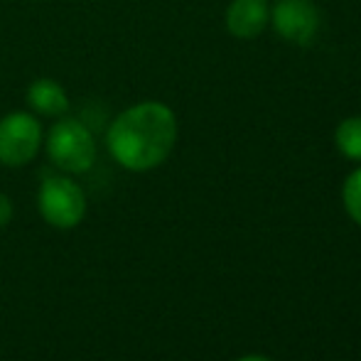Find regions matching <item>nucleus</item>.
I'll list each match as a JSON object with an SVG mask.
<instances>
[{
    "label": "nucleus",
    "instance_id": "10",
    "mask_svg": "<svg viewBox=\"0 0 361 361\" xmlns=\"http://www.w3.org/2000/svg\"><path fill=\"white\" fill-rule=\"evenodd\" d=\"M10 219H13V202L0 192V228L8 226Z\"/></svg>",
    "mask_w": 361,
    "mask_h": 361
},
{
    "label": "nucleus",
    "instance_id": "1",
    "mask_svg": "<svg viewBox=\"0 0 361 361\" xmlns=\"http://www.w3.org/2000/svg\"><path fill=\"white\" fill-rule=\"evenodd\" d=\"M177 143V116L160 101H140L116 116L106 133V147L121 167L147 172L170 157Z\"/></svg>",
    "mask_w": 361,
    "mask_h": 361
},
{
    "label": "nucleus",
    "instance_id": "11",
    "mask_svg": "<svg viewBox=\"0 0 361 361\" xmlns=\"http://www.w3.org/2000/svg\"><path fill=\"white\" fill-rule=\"evenodd\" d=\"M238 361H271V359H266V357H258V354H253V357H241Z\"/></svg>",
    "mask_w": 361,
    "mask_h": 361
},
{
    "label": "nucleus",
    "instance_id": "8",
    "mask_svg": "<svg viewBox=\"0 0 361 361\" xmlns=\"http://www.w3.org/2000/svg\"><path fill=\"white\" fill-rule=\"evenodd\" d=\"M334 145L339 155L352 162H361V116H349L334 130Z\"/></svg>",
    "mask_w": 361,
    "mask_h": 361
},
{
    "label": "nucleus",
    "instance_id": "9",
    "mask_svg": "<svg viewBox=\"0 0 361 361\" xmlns=\"http://www.w3.org/2000/svg\"><path fill=\"white\" fill-rule=\"evenodd\" d=\"M342 202L347 214L354 219L357 224H361V167L354 170L352 175L347 177L342 187Z\"/></svg>",
    "mask_w": 361,
    "mask_h": 361
},
{
    "label": "nucleus",
    "instance_id": "3",
    "mask_svg": "<svg viewBox=\"0 0 361 361\" xmlns=\"http://www.w3.org/2000/svg\"><path fill=\"white\" fill-rule=\"evenodd\" d=\"M37 209L54 228H74L86 214L84 190L64 175H52L39 185Z\"/></svg>",
    "mask_w": 361,
    "mask_h": 361
},
{
    "label": "nucleus",
    "instance_id": "4",
    "mask_svg": "<svg viewBox=\"0 0 361 361\" xmlns=\"http://www.w3.org/2000/svg\"><path fill=\"white\" fill-rule=\"evenodd\" d=\"M42 147V123L27 111H13L0 118V165L23 167Z\"/></svg>",
    "mask_w": 361,
    "mask_h": 361
},
{
    "label": "nucleus",
    "instance_id": "7",
    "mask_svg": "<svg viewBox=\"0 0 361 361\" xmlns=\"http://www.w3.org/2000/svg\"><path fill=\"white\" fill-rule=\"evenodd\" d=\"M27 104L35 114L47 118H62L69 111L67 91L54 79H35L27 89Z\"/></svg>",
    "mask_w": 361,
    "mask_h": 361
},
{
    "label": "nucleus",
    "instance_id": "5",
    "mask_svg": "<svg viewBox=\"0 0 361 361\" xmlns=\"http://www.w3.org/2000/svg\"><path fill=\"white\" fill-rule=\"evenodd\" d=\"M271 25L286 42L307 47L319 32V13L312 0H278L271 10Z\"/></svg>",
    "mask_w": 361,
    "mask_h": 361
},
{
    "label": "nucleus",
    "instance_id": "2",
    "mask_svg": "<svg viewBox=\"0 0 361 361\" xmlns=\"http://www.w3.org/2000/svg\"><path fill=\"white\" fill-rule=\"evenodd\" d=\"M44 147L52 165L69 175L89 172L96 162V138L79 118H59L49 128Z\"/></svg>",
    "mask_w": 361,
    "mask_h": 361
},
{
    "label": "nucleus",
    "instance_id": "6",
    "mask_svg": "<svg viewBox=\"0 0 361 361\" xmlns=\"http://www.w3.org/2000/svg\"><path fill=\"white\" fill-rule=\"evenodd\" d=\"M271 23L268 0H231L226 8V30L238 39H253Z\"/></svg>",
    "mask_w": 361,
    "mask_h": 361
}]
</instances>
